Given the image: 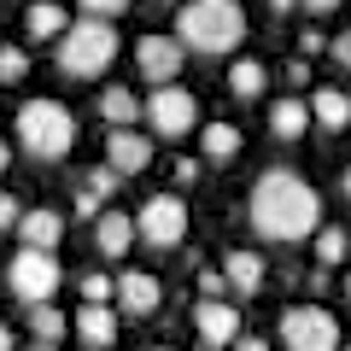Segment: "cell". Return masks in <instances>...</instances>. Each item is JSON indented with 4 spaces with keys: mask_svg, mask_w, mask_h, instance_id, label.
Segmentation results:
<instances>
[{
    "mask_svg": "<svg viewBox=\"0 0 351 351\" xmlns=\"http://www.w3.org/2000/svg\"><path fill=\"white\" fill-rule=\"evenodd\" d=\"M135 234L147 240V246H158V252L182 246V240H188V205L176 199V193H152V199H141Z\"/></svg>",
    "mask_w": 351,
    "mask_h": 351,
    "instance_id": "52a82bcc",
    "label": "cell"
},
{
    "mask_svg": "<svg viewBox=\"0 0 351 351\" xmlns=\"http://www.w3.org/2000/svg\"><path fill=\"white\" fill-rule=\"evenodd\" d=\"M24 223V205L12 199V193H0V234H6V228H18Z\"/></svg>",
    "mask_w": 351,
    "mask_h": 351,
    "instance_id": "f546056e",
    "label": "cell"
},
{
    "mask_svg": "<svg viewBox=\"0 0 351 351\" xmlns=\"http://www.w3.org/2000/svg\"><path fill=\"white\" fill-rule=\"evenodd\" d=\"M117 182H123V176H117L112 164H94V170H88V193H94V199H112Z\"/></svg>",
    "mask_w": 351,
    "mask_h": 351,
    "instance_id": "83f0119b",
    "label": "cell"
},
{
    "mask_svg": "<svg viewBox=\"0 0 351 351\" xmlns=\"http://www.w3.org/2000/svg\"><path fill=\"white\" fill-rule=\"evenodd\" d=\"M141 117H147V129H152V135L176 141V135H188V129L199 123V100H193V94H188L182 82H176V88H152V100L141 106Z\"/></svg>",
    "mask_w": 351,
    "mask_h": 351,
    "instance_id": "ba28073f",
    "label": "cell"
},
{
    "mask_svg": "<svg viewBox=\"0 0 351 351\" xmlns=\"http://www.w3.org/2000/svg\"><path fill=\"white\" fill-rule=\"evenodd\" d=\"M223 281L234 287V299H252V293H263L269 269H263L258 252H228V258H223Z\"/></svg>",
    "mask_w": 351,
    "mask_h": 351,
    "instance_id": "5bb4252c",
    "label": "cell"
},
{
    "mask_svg": "<svg viewBox=\"0 0 351 351\" xmlns=\"http://www.w3.org/2000/svg\"><path fill=\"white\" fill-rule=\"evenodd\" d=\"M29 351H59V346H29Z\"/></svg>",
    "mask_w": 351,
    "mask_h": 351,
    "instance_id": "ab89813d",
    "label": "cell"
},
{
    "mask_svg": "<svg viewBox=\"0 0 351 351\" xmlns=\"http://www.w3.org/2000/svg\"><path fill=\"white\" fill-rule=\"evenodd\" d=\"M223 287H228L223 269H199V293H205V299H223Z\"/></svg>",
    "mask_w": 351,
    "mask_h": 351,
    "instance_id": "4dcf8cb0",
    "label": "cell"
},
{
    "mask_svg": "<svg viewBox=\"0 0 351 351\" xmlns=\"http://www.w3.org/2000/svg\"><path fill=\"white\" fill-rule=\"evenodd\" d=\"M176 182H182V188H193V182H199V164L182 158V164H176Z\"/></svg>",
    "mask_w": 351,
    "mask_h": 351,
    "instance_id": "e575fe53",
    "label": "cell"
},
{
    "mask_svg": "<svg viewBox=\"0 0 351 351\" xmlns=\"http://www.w3.org/2000/svg\"><path fill=\"white\" fill-rule=\"evenodd\" d=\"M176 41L182 53H234L246 41V12H240L234 0H193L176 12Z\"/></svg>",
    "mask_w": 351,
    "mask_h": 351,
    "instance_id": "7a4b0ae2",
    "label": "cell"
},
{
    "mask_svg": "<svg viewBox=\"0 0 351 351\" xmlns=\"http://www.w3.org/2000/svg\"><path fill=\"white\" fill-rule=\"evenodd\" d=\"M234 351H269V339H258V334H240V339H234Z\"/></svg>",
    "mask_w": 351,
    "mask_h": 351,
    "instance_id": "d590c367",
    "label": "cell"
},
{
    "mask_svg": "<svg viewBox=\"0 0 351 351\" xmlns=\"http://www.w3.org/2000/svg\"><path fill=\"white\" fill-rule=\"evenodd\" d=\"M76 217H82V223H100V199H94V193H76Z\"/></svg>",
    "mask_w": 351,
    "mask_h": 351,
    "instance_id": "1f68e13d",
    "label": "cell"
},
{
    "mask_svg": "<svg viewBox=\"0 0 351 351\" xmlns=\"http://www.w3.org/2000/svg\"><path fill=\"white\" fill-rule=\"evenodd\" d=\"M240 147H246V141H240V129L228 123V117H217V123H205V129H199V152H205L211 164H228Z\"/></svg>",
    "mask_w": 351,
    "mask_h": 351,
    "instance_id": "d6986e66",
    "label": "cell"
},
{
    "mask_svg": "<svg viewBox=\"0 0 351 351\" xmlns=\"http://www.w3.org/2000/svg\"><path fill=\"white\" fill-rule=\"evenodd\" d=\"M339 193H346V199H351V164H346V176H339Z\"/></svg>",
    "mask_w": 351,
    "mask_h": 351,
    "instance_id": "74e56055",
    "label": "cell"
},
{
    "mask_svg": "<svg viewBox=\"0 0 351 351\" xmlns=\"http://www.w3.org/2000/svg\"><path fill=\"white\" fill-rule=\"evenodd\" d=\"M158 351H170V346H158Z\"/></svg>",
    "mask_w": 351,
    "mask_h": 351,
    "instance_id": "7bdbcfd3",
    "label": "cell"
},
{
    "mask_svg": "<svg viewBox=\"0 0 351 351\" xmlns=\"http://www.w3.org/2000/svg\"><path fill=\"white\" fill-rule=\"evenodd\" d=\"M281 76H287V88H311V64H304V59H293Z\"/></svg>",
    "mask_w": 351,
    "mask_h": 351,
    "instance_id": "d6a6232c",
    "label": "cell"
},
{
    "mask_svg": "<svg viewBox=\"0 0 351 351\" xmlns=\"http://www.w3.org/2000/svg\"><path fill=\"white\" fill-rule=\"evenodd\" d=\"M281 346L287 351H339V322L328 304H293L281 311Z\"/></svg>",
    "mask_w": 351,
    "mask_h": 351,
    "instance_id": "5b68a950",
    "label": "cell"
},
{
    "mask_svg": "<svg viewBox=\"0 0 351 351\" xmlns=\"http://www.w3.org/2000/svg\"><path fill=\"white\" fill-rule=\"evenodd\" d=\"M71 328H76V339L94 346V351H112L117 346V311H112V304H82Z\"/></svg>",
    "mask_w": 351,
    "mask_h": 351,
    "instance_id": "4fadbf2b",
    "label": "cell"
},
{
    "mask_svg": "<svg viewBox=\"0 0 351 351\" xmlns=\"http://www.w3.org/2000/svg\"><path fill=\"white\" fill-rule=\"evenodd\" d=\"M18 234H24V252H59L64 240V217L59 211H24V223H18Z\"/></svg>",
    "mask_w": 351,
    "mask_h": 351,
    "instance_id": "9a60e30c",
    "label": "cell"
},
{
    "mask_svg": "<svg viewBox=\"0 0 351 351\" xmlns=\"http://www.w3.org/2000/svg\"><path fill=\"white\" fill-rule=\"evenodd\" d=\"M59 281H64V269H59L53 252H18V258L6 263V287H12L29 311H36V304H53Z\"/></svg>",
    "mask_w": 351,
    "mask_h": 351,
    "instance_id": "8992f818",
    "label": "cell"
},
{
    "mask_svg": "<svg viewBox=\"0 0 351 351\" xmlns=\"http://www.w3.org/2000/svg\"><path fill=\"white\" fill-rule=\"evenodd\" d=\"M94 246H100V258H123V252L135 246V217H129V211H100V223H94Z\"/></svg>",
    "mask_w": 351,
    "mask_h": 351,
    "instance_id": "2e32d148",
    "label": "cell"
},
{
    "mask_svg": "<svg viewBox=\"0 0 351 351\" xmlns=\"http://www.w3.org/2000/svg\"><path fill=\"white\" fill-rule=\"evenodd\" d=\"M346 299H351V276H346Z\"/></svg>",
    "mask_w": 351,
    "mask_h": 351,
    "instance_id": "60d3db41",
    "label": "cell"
},
{
    "mask_svg": "<svg viewBox=\"0 0 351 351\" xmlns=\"http://www.w3.org/2000/svg\"><path fill=\"white\" fill-rule=\"evenodd\" d=\"M24 29H29L36 41H53V36H64V29H71V12H64V6H53V0H47V6L36 0V6L24 12Z\"/></svg>",
    "mask_w": 351,
    "mask_h": 351,
    "instance_id": "44dd1931",
    "label": "cell"
},
{
    "mask_svg": "<svg viewBox=\"0 0 351 351\" xmlns=\"http://www.w3.org/2000/svg\"><path fill=\"white\" fill-rule=\"evenodd\" d=\"M112 299H117V281L100 276V269H88L82 276V304H112Z\"/></svg>",
    "mask_w": 351,
    "mask_h": 351,
    "instance_id": "d4e9b609",
    "label": "cell"
},
{
    "mask_svg": "<svg viewBox=\"0 0 351 351\" xmlns=\"http://www.w3.org/2000/svg\"><path fill=\"white\" fill-rule=\"evenodd\" d=\"M6 164H12V147H6V141H0V170H6Z\"/></svg>",
    "mask_w": 351,
    "mask_h": 351,
    "instance_id": "f35d334b",
    "label": "cell"
},
{
    "mask_svg": "<svg viewBox=\"0 0 351 351\" xmlns=\"http://www.w3.org/2000/svg\"><path fill=\"white\" fill-rule=\"evenodd\" d=\"M263 82H269V64H258V59H234V71H228V94H234V100H258Z\"/></svg>",
    "mask_w": 351,
    "mask_h": 351,
    "instance_id": "7402d4cb",
    "label": "cell"
},
{
    "mask_svg": "<svg viewBox=\"0 0 351 351\" xmlns=\"http://www.w3.org/2000/svg\"><path fill=\"white\" fill-rule=\"evenodd\" d=\"M158 304H164L158 276H147V269H123V276H117V299H112L117 316H152Z\"/></svg>",
    "mask_w": 351,
    "mask_h": 351,
    "instance_id": "30bf717a",
    "label": "cell"
},
{
    "mask_svg": "<svg viewBox=\"0 0 351 351\" xmlns=\"http://www.w3.org/2000/svg\"><path fill=\"white\" fill-rule=\"evenodd\" d=\"M193 328H199V339H205L211 351L234 346V339H240V304H228V299H205L199 311H193Z\"/></svg>",
    "mask_w": 351,
    "mask_h": 351,
    "instance_id": "8fae6325",
    "label": "cell"
},
{
    "mask_svg": "<svg viewBox=\"0 0 351 351\" xmlns=\"http://www.w3.org/2000/svg\"><path fill=\"white\" fill-rule=\"evenodd\" d=\"M304 129H311V106L304 100H276L269 106V135L276 141H299Z\"/></svg>",
    "mask_w": 351,
    "mask_h": 351,
    "instance_id": "ffe728a7",
    "label": "cell"
},
{
    "mask_svg": "<svg viewBox=\"0 0 351 351\" xmlns=\"http://www.w3.org/2000/svg\"><path fill=\"white\" fill-rule=\"evenodd\" d=\"M299 47H304V53H322V47H328V36H322V29H304Z\"/></svg>",
    "mask_w": 351,
    "mask_h": 351,
    "instance_id": "836d02e7",
    "label": "cell"
},
{
    "mask_svg": "<svg viewBox=\"0 0 351 351\" xmlns=\"http://www.w3.org/2000/svg\"><path fill=\"white\" fill-rule=\"evenodd\" d=\"M106 164H112L117 176H141L152 164V141L141 135V129H112V141H106Z\"/></svg>",
    "mask_w": 351,
    "mask_h": 351,
    "instance_id": "7c38bea8",
    "label": "cell"
},
{
    "mask_svg": "<svg viewBox=\"0 0 351 351\" xmlns=\"http://www.w3.org/2000/svg\"><path fill=\"white\" fill-rule=\"evenodd\" d=\"M182 64H188V53H182V41H176V36H141L135 41V71L147 76L152 88H176Z\"/></svg>",
    "mask_w": 351,
    "mask_h": 351,
    "instance_id": "9c48e42d",
    "label": "cell"
},
{
    "mask_svg": "<svg viewBox=\"0 0 351 351\" xmlns=\"http://www.w3.org/2000/svg\"><path fill=\"white\" fill-rule=\"evenodd\" d=\"M311 123H322L328 135L351 129V94H346V88H316V94H311Z\"/></svg>",
    "mask_w": 351,
    "mask_h": 351,
    "instance_id": "e0dca14e",
    "label": "cell"
},
{
    "mask_svg": "<svg viewBox=\"0 0 351 351\" xmlns=\"http://www.w3.org/2000/svg\"><path fill=\"white\" fill-rule=\"evenodd\" d=\"M0 351H18V339H12V328L0 322Z\"/></svg>",
    "mask_w": 351,
    "mask_h": 351,
    "instance_id": "8d00e7d4",
    "label": "cell"
},
{
    "mask_svg": "<svg viewBox=\"0 0 351 351\" xmlns=\"http://www.w3.org/2000/svg\"><path fill=\"white\" fill-rule=\"evenodd\" d=\"M339 351H351V346H339Z\"/></svg>",
    "mask_w": 351,
    "mask_h": 351,
    "instance_id": "b9f144b4",
    "label": "cell"
},
{
    "mask_svg": "<svg viewBox=\"0 0 351 351\" xmlns=\"http://www.w3.org/2000/svg\"><path fill=\"white\" fill-rule=\"evenodd\" d=\"M29 334H36V346H59V339L71 334V322H64L59 304H36V311H29Z\"/></svg>",
    "mask_w": 351,
    "mask_h": 351,
    "instance_id": "603a6c76",
    "label": "cell"
},
{
    "mask_svg": "<svg viewBox=\"0 0 351 351\" xmlns=\"http://www.w3.org/2000/svg\"><path fill=\"white\" fill-rule=\"evenodd\" d=\"M328 59H334V64H339V71H351V24H346V29H339V36H334V41H328Z\"/></svg>",
    "mask_w": 351,
    "mask_h": 351,
    "instance_id": "f1b7e54d",
    "label": "cell"
},
{
    "mask_svg": "<svg viewBox=\"0 0 351 351\" xmlns=\"http://www.w3.org/2000/svg\"><path fill=\"white\" fill-rule=\"evenodd\" d=\"M18 147L29 152V158H41V164H59L64 152L76 147V117H71V106L64 100H24L18 106Z\"/></svg>",
    "mask_w": 351,
    "mask_h": 351,
    "instance_id": "3957f363",
    "label": "cell"
},
{
    "mask_svg": "<svg viewBox=\"0 0 351 351\" xmlns=\"http://www.w3.org/2000/svg\"><path fill=\"white\" fill-rule=\"evenodd\" d=\"M129 12V0H82V18L88 24H112V18Z\"/></svg>",
    "mask_w": 351,
    "mask_h": 351,
    "instance_id": "4316f807",
    "label": "cell"
},
{
    "mask_svg": "<svg viewBox=\"0 0 351 351\" xmlns=\"http://www.w3.org/2000/svg\"><path fill=\"white\" fill-rule=\"evenodd\" d=\"M346 246H351V234H346V228H334V223H328V228H316V258H322V269L346 258Z\"/></svg>",
    "mask_w": 351,
    "mask_h": 351,
    "instance_id": "cb8c5ba5",
    "label": "cell"
},
{
    "mask_svg": "<svg viewBox=\"0 0 351 351\" xmlns=\"http://www.w3.org/2000/svg\"><path fill=\"white\" fill-rule=\"evenodd\" d=\"M112 59H117V24H88L82 18V24H71L59 36V71L76 76V82L112 71Z\"/></svg>",
    "mask_w": 351,
    "mask_h": 351,
    "instance_id": "277c9868",
    "label": "cell"
},
{
    "mask_svg": "<svg viewBox=\"0 0 351 351\" xmlns=\"http://www.w3.org/2000/svg\"><path fill=\"white\" fill-rule=\"evenodd\" d=\"M246 211H252V228H258L263 240H281V246H293V240H304V234L322 228V199H316V188L304 176H293V170H263Z\"/></svg>",
    "mask_w": 351,
    "mask_h": 351,
    "instance_id": "6da1fadb",
    "label": "cell"
},
{
    "mask_svg": "<svg viewBox=\"0 0 351 351\" xmlns=\"http://www.w3.org/2000/svg\"><path fill=\"white\" fill-rule=\"evenodd\" d=\"M100 117H106L112 129H135V117H141V100H135V88H123V82L100 88Z\"/></svg>",
    "mask_w": 351,
    "mask_h": 351,
    "instance_id": "ac0fdd59",
    "label": "cell"
},
{
    "mask_svg": "<svg viewBox=\"0 0 351 351\" xmlns=\"http://www.w3.org/2000/svg\"><path fill=\"white\" fill-rule=\"evenodd\" d=\"M24 76H29V59H24V47H0V88L24 82Z\"/></svg>",
    "mask_w": 351,
    "mask_h": 351,
    "instance_id": "484cf974",
    "label": "cell"
}]
</instances>
